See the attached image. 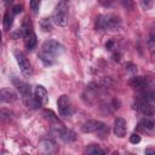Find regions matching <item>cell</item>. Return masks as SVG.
I'll list each match as a JSON object with an SVG mask.
<instances>
[{
  "mask_svg": "<svg viewBox=\"0 0 155 155\" xmlns=\"http://www.w3.org/2000/svg\"><path fill=\"white\" fill-rule=\"evenodd\" d=\"M120 25V18L115 15H103L96 19V28L99 30L113 29Z\"/></svg>",
  "mask_w": 155,
  "mask_h": 155,
  "instance_id": "cell-1",
  "label": "cell"
},
{
  "mask_svg": "<svg viewBox=\"0 0 155 155\" xmlns=\"http://www.w3.org/2000/svg\"><path fill=\"white\" fill-rule=\"evenodd\" d=\"M52 21L59 25V27H65L68 23V6L65 4V1H61L52 15Z\"/></svg>",
  "mask_w": 155,
  "mask_h": 155,
  "instance_id": "cell-2",
  "label": "cell"
},
{
  "mask_svg": "<svg viewBox=\"0 0 155 155\" xmlns=\"http://www.w3.org/2000/svg\"><path fill=\"white\" fill-rule=\"evenodd\" d=\"M12 82L13 85L16 86V88L18 90L23 102L25 103V105H31L33 107V99H34V96H31V90H30V86L21 80H17V79H12Z\"/></svg>",
  "mask_w": 155,
  "mask_h": 155,
  "instance_id": "cell-3",
  "label": "cell"
},
{
  "mask_svg": "<svg viewBox=\"0 0 155 155\" xmlns=\"http://www.w3.org/2000/svg\"><path fill=\"white\" fill-rule=\"evenodd\" d=\"M33 96H34V99H33V107H34L35 109H38V108L45 105V104L47 103V101H48L47 91H46V88H45L44 86H41V85H38V86L35 87V90H34V94H33Z\"/></svg>",
  "mask_w": 155,
  "mask_h": 155,
  "instance_id": "cell-4",
  "label": "cell"
},
{
  "mask_svg": "<svg viewBox=\"0 0 155 155\" xmlns=\"http://www.w3.org/2000/svg\"><path fill=\"white\" fill-rule=\"evenodd\" d=\"M41 51H45V52H47V53H50V54L57 57V56H59V54L63 53L64 47H63L58 41L48 39V40H45V41H44V44H42V46H41Z\"/></svg>",
  "mask_w": 155,
  "mask_h": 155,
  "instance_id": "cell-5",
  "label": "cell"
},
{
  "mask_svg": "<svg viewBox=\"0 0 155 155\" xmlns=\"http://www.w3.org/2000/svg\"><path fill=\"white\" fill-rule=\"evenodd\" d=\"M15 57H16V61H17V64L19 67V70H21L22 75L24 78H29L31 75V65H30L29 61L27 59V57L21 52H16Z\"/></svg>",
  "mask_w": 155,
  "mask_h": 155,
  "instance_id": "cell-6",
  "label": "cell"
},
{
  "mask_svg": "<svg viewBox=\"0 0 155 155\" xmlns=\"http://www.w3.org/2000/svg\"><path fill=\"white\" fill-rule=\"evenodd\" d=\"M52 132L56 137L61 138L65 143H70V142H74L76 139V134L71 130H67V128H63V127H59V126H54L52 128Z\"/></svg>",
  "mask_w": 155,
  "mask_h": 155,
  "instance_id": "cell-7",
  "label": "cell"
},
{
  "mask_svg": "<svg viewBox=\"0 0 155 155\" xmlns=\"http://www.w3.org/2000/svg\"><path fill=\"white\" fill-rule=\"evenodd\" d=\"M57 107H58V113L62 117H68L70 115V102L67 94H62L58 98Z\"/></svg>",
  "mask_w": 155,
  "mask_h": 155,
  "instance_id": "cell-8",
  "label": "cell"
},
{
  "mask_svg": "<svg viewBox=\"0 0 155 155\" xmlns=\"http://www.w3.org/2000/svg\"><path fill=\"white\" fill-rule=\"evenodd\" d=\"M105 128H107L105 124H103L102 121H98V120H88L81 126V131L84 133H92V132L105 130Z\"/></svg>",
  "mask_w": 155,
  "mask_h": 155,
  "instance_id": "cell-9",
  "label": "cell"
},
{
  "mask_svg": "<svg viewBox=\"0 0 155 155\" xmlns=\"http://www.w3.org/2000/svg\"><path fill=\"white\" fill-rule=\"evenodd\" d=\"M113 132L116 137L119 138H122L126 136V132H127V124L125 121V119L122 117H116L114 120V127H113Z\"/></svg>",
  "mask_w": 155,
  "mask_h": 155,
  "instance_id": "cell-10",
  "label": "cell"
},
{
  "mask_svg": "<svg viewBox=\"0 0 155 155\" xmlns=\"http://www.w3.org/2000/svg\"><path fill=\"white\" fill-rule=\"evenodd\" d=\"M133 109L137 110L138 113L140 114H144V115H151L153 114V110L150 108V103L148 102V99L143 98V99H138L133 103Z\"/></svg>",
  "mask_w": 155,
  "mask_h": 155,
  "instance_id": "cell-11",
  "label": "cell"
},
{
  "mask_svg": "<svg viewBox=\"0 0 155 155\" xmlns=\"http://www.w3.org/2000/svg\"><path fill=\"white\" fill-rule=\"evenodd\" d=\"M0 98H1V102L2 103H10V102H13L17 99V96L8 88H2L1 90V93H0Z\"/></svg>",
  "mask_w": 155,
  "mask_h": 155,
  "instance_id": "cell-12",
  "label": "cell"
},
{
  "mask_svg": "<svg viewBox=\"0 0 155 155\" xmlns=\"http://www.w3.org/2000/svg\"><path fill=\"white\" fill-rule=\"evenodd\" d=\"M39 58H40V61L45 65H52L54 63V61H56V57L54 56H52V54H50V53H47L45 51H41L39 53Z\"/></svg>",
  "mask_w": 155,
  "mask_h": 155,
  "instance_id": "cell-13",
  "label": "cell"
},
{
  "mask_svg": "<svg viewBox=\"0 0 155 155\" xmlns=\"http://www.w3.org/2000/svg\"><path fill=\"white\" fill-rule=\"evenodd\" d=\"M24 44H25L28 50H33L35 47V45H36V35L34 34V31H30L24 38Z\"/></svg>",
  "mask_w": 155,
  "mask_h": 155,
  "instance_id": "cell-14",
  "label": "cell"
},
{
  "mask_svg": "<svg viewBox=\"0 0 155 155\" xmlns=\"http://www.w3.org/2000/svg\"><path fill=\"white\" fill-rule=\"evenodd\" d=\"M130 85H131L133 88L144 90V88L147 87V81H145L143 78H133V79L130 81Z\"/></svg>",
  "mask_w": 155,
  "mask_h": 155,
  "instance_id": "cell-15",
  "label": "cell"
},
{
  "mask_svg": "<svg viewBox=\"0 0 155 155\" xmlns=\"http://www.w3.org/2000/svg\"><path fill=\"white\" fill-rule=\"evenodd\" d=\"M140 125L147 128V130H153L155 126V120L153 117H150V115H145L142 120H140Z\"/></svg>",
  "mask_w": 155,
  "mask_h": 155,
  "instance_id": "cell-16",
  "label": "cell"
},
{
  "mask_svg": "<svg viewBox=\"0 0 155 155\" xmlns=\"http://www.w3.org/2000/svg\"><path fill=\"white\" fill-rule=\"evenodd\" d=\"M13 12L11 11H7L6 13H5V16H4V21H2V23H4V29L5 30H8L10 28H11V25H12V22H13Z\"/></svg>",
  "mask_w": 155,
  "mask_h": 155,
  "instance_id": "cell-17",
  "label": "cell"
},
{
  "mask_svg": "<svg viewBox=\"0 0 155 155\" xmlns=\"http://www.w3.org/2000/svg\"><path fill=\"white\" fill-rule=\"evenodd\" d=\"M86 153L87 154H91V155H103L104 154V150L101 149L98 145L96 144H90L87 148H86Z\"/></svg>",
  "mask_w": 155,
  "mask_h": 155,
  "instance_id": "cell-18",
  "label": "cell"
},
{
  "mask_svg": "<svg viewBox=\"0 0 155 155\" xmlns=\"http://www.w3.org/2000/svg\"><path fill=\"white\" fill-rule=\"evenodd\" d=\"M39 24H40V28L44 30V31H50L51 29H52V24H51V19L50 18H47V17H45V18H42V19H40V22H39Z\"/></svg>",
  "mask_w": 155,
  "mask_h": 155,
  "instance_id": "cell-19",
  "label": "cell"
},
{
  "mask_svg": "<svg viewBox=\"0 0 155 155\" xmlns=\"http://www.w3.org/2000/svg\"><path fill=\"white\" fill-rule=\"evenodd\" d=\"M40 4H41V0H29V6H30V10L33 11L34 15H36L39 12Z\"/></svg>",
  "mask_w": 155,
  "mask_h": 155,
  "instance_id": "cell-20",
  "label": "cell"
},
{
  "mask_svg": "<svg viewBox=\"0 0 155 155\" xmlns=\"http://www.w3.org/2000/svg\"><path fill=\"white\" fill-rule=\"evenodd\" d=\"M153 4H154V0H140V6L145 11L150 10L153 7Z\"/></svg>",
  "mask_w": 155,
  "mask_h": 155,
  "instance_id": "cell-21",
  "label": "cell"
},
{
  "mask_svg": "<svg viewBox=\"0 0 155 155\" xmlns=\"http://www.w3.org/2000/svg\"><path fill=\"white\" fill-rule=\"evenodd\" d=\"M130 142L133 143V144H138L140 142V136L137 134V133H133L131 137H130Z\"/></svg>",
  "mask_w": 155,
  "mask_h": 155,
  "instance_id": "cell-22",
  "label": "cell"
},
{
  "mask_svg": "<svg viewBox=\"0 0 155 155\" xmlns=\"http://www.w3.org/2000/svg\"><path fill=\"white\" fill-rule=\"evenodd\" d=\"M22 5H15L13 7H12V12L15 13V15H17V13H21L22 12Z\"/></svg>",
  "mask_w": 155,
  "mask_h": 155,
  "instance_id": "cell-23",
  "label": "cell"
},
{
  "mask_svg": "<svg viewBox=\"0 0 155 155\" xmlns=\"http://www.w3.org/2000/svg\"><path fill=\"white\" fill-rule=\"evenodd\" d=\"M113 45H114V42H113V41H108V42L105 44V47H107L108 50H111V47H113Z\"/></svg>",
  "mask_w": 155,
  "mask_h": 155,
  "instance_id": "cell-24",
  "label": "cell"
},
{
  "mask_svg": "<svg viewBox=\"0 0 155 155\" xmlns=\"http://www.w3.org/2000/svg\"><path fill=\"white\" fill-rule=\"evenodd\" d=\"M145 153H147V154H155V151H153L151 149H147Z\"/></svg>",
  "mask_w": 155,
  "mask_h": 155,
  "instance_id": "cell-25",
  "label": "cell"
},
{
  "mask_svg": "<svg viewBox=\"0 0 155 155\" xmlns=\"http://www.w3.org/2000/svg\"><path fill=\"white\" fill-rule=\"evenodd\" d=\"M12 1H13V0H5V2H6V4H11Z\"/></svg>",
  "mask_w": 155,
  "mask_h": 155,
  "instance_id": "cell-26",
  "label": "cell"
},
{
  "mask_svg": "<svg viewBox=\"0 0 155 155\" xmlns=\"http://www.w3.org/2000/svg\"><path fill=\"white\" fill-rule=\"evenodd\" d=\"M64 1H68V0H64Z\"/></svg>",
  "mask_w": 155,
  "mask_h": 155,
  "instance_id": "cell-27",
  "label": "cell"
}]
</instances>
